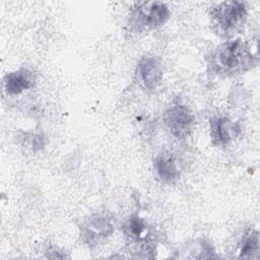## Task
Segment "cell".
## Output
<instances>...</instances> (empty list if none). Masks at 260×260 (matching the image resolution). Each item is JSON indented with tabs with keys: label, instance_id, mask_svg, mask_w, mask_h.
Instances as JSON below:
<instances>
[{
	"label": "cell",
	"instance_id": "6da1fadb",
	"mask_svg": "<svg viewBox=\"0 0 260 260\" xmlns=\"http://www.w3.org/2000/svg\"><path fill=\"white\" fill-rule=\"evenodd\" d=\"M253 63V53L241 39L221 44L211 56V68L218 75L243 73L250 69Z\"/></svg>",
	"mask_w": 260,
	"mask_h": 260
},
{
	"label": "cell",
	"instance_id": "7a4b0ae2",
	"mask_svg": "<svg viewBox=\"0 0 260 260\" xmlns=\"http://www.w3.org/2000/svg\"><path fill=\"white\" fill-rule=\"evenodd\" d=\"M170 17L169 7L158 1H146L136 3L133 7L129 22L138 30L156 28L162 25Z\"/></svg>",
	"mask_w": 260,
	"mask_h": 260
},
{
	"label": "cell",
	"instance_id": "3957f363",
	"mask_svg": "<svg viewBox=\"0 0 260 260\" xmlns=\"http://www.w3.org/2000/svg\"><path fill=\"white\" fill-rule=\"evenodd\" d=\"M210 16L220 31L230 32L244 23L247 8L243 2L225 1L212 7Z\"/></svg>",
	"mask_w": 260,
	"mask_h": 260
},
{
	"label": "cell",
	"instance_id": "277c9868",
	"mask_svg": "<svg viewBox=\"0 0 260 260\" xmlns=\"http://www.w3.org/2000/svg\"><path fill=\"white\" fill-rule=\"evenodd\" d=\"M164 122L173 136L184 138L191 132L194 117L189 108L183 104L176 103L165 112Z\"/></svg>",
	"mask_w": 260,
	"mask_h": 260
},
{
	"label": "cell",
	"instance_id": "5b68a950",
	"mask_svg": "<svg viewBox=\"0 0 260 260\" xmlns=\"http://www.w3.org/2000/svg\"><path fill=\"white\" fill-rule=\"evenodd\" d=\"M113 231L114 226L109 217L102 214H94L81 226V238L88 246H95L110 237Z\"/></svg>",
	"mask_w": 260,
	"mask_h": 260
},
{
	"label": "cell",
	"instance_id": "8992f818",
	"mask_svg": "<svg viewBox=\"0 0 260 260\" xmlns=\"http://www.w3.org/2000/svg\"><path fill=\"white\" fill-rule=\"evenodd\" d=\"M136 76L143 88L148 90L154 89L162 79L160 64L155 58L145 57L141 59L137 65Z\"/></svg>",
	"mask_w": 260,
	"mask_h": 260
},
{
	"label": "cell",
	"instance_id": "52a82bcc",
	"mask_svg": "<svg viewBox=\"0 0 260 260\" xmlns=\"http://www.w3.org/2000/svg\"><path fill=\"white\" fill-rule=\"evenodd\" d=\"M210 138L214 145L223 146L238 135L239 125L223 116H215L210 119Z\"/></svg>",
	"mask_w": 260,
	"mask_h": 260
},
{
	"label": "cell",
	"instance_id": "ba28073f",
	"mask_svg": "<svg viewBox=\"0 0 260 260\" xmlns=\"http://www.w3.org/2000/svg\"><path fill=\"white\" fill-rule=\"evenodd\" d=\"M35 81L36 77L32 72L22 68L7 73L3 79V86L4 90L9 95H15L31 88L35 84Z\"/></svg>",
	"mask_w": 260,
	"mask_h": 260
},
{
	"label": "cell",
	"instance_id": "9c48e42d",
	"mask_svg": "<svg viewBox=\"0 0 260 260\" xmlns=\"http://www.w3.org/2000/svg\"><path fill=\"white\" fill-rule=\"evenodd\" d=\"M153 168L156 177L164 183H174L180 177L177 161L170 152L159 153L154 158Z\"/></svg>",
	"mask_w": 260,
	"mask_h": 260
},
{
	"label": "cell",
	"instance_id": "30bf717a",
	"mask_svg": "<svg viewBox=\"0 0 260 260\" xmlns=\"http://www.w3.org/2000/svg\"><path fill=\"white\" fill-rule=\"evenodd\" d=\"M259 250V234L257 231H249L243 238L240 257L241 258H251Z\"/></svg>",
	"mask_w": 260,
	"mask_h": 260
},
{
	"label": "cell",
	"instance_id": "8fae6325",
	"mask_svg": "<svg viewBox=\"0 0 260 260\" xmlns=\"http://www.w3.org/2000/svg\"><path fill=\"white\" fill-rule=\"evenodd\" d=\"M124 229L128 237L135 240H139L143 237V234L146 231V225L143 219H141L137 215H133L127 220Z\"/></svg>",
	"mask_w": 260,
	"mask_h": 260
}]
</instances>
